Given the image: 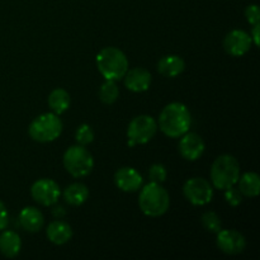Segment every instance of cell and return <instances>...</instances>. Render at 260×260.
Masks as SVG:
<instances>
[{
	"mask_svg": "<svg viewBox=\"0 0 260 260\" xmlns=\"http://www.w3.org/2000/svg\"><path fill=\"white\" fill-rule=\"evenodd\" d=\"M185 198L194 206H205L212 201L213 189L210 182L203 178H192L183 187Z\"/></svg>",
	"mask_w": 260,
	"mask_h": 260,
	"instance_id": "8",
	"label": "cell"
},
{
	"mask_svg": "<svg viewBox=\"0 0 260 260\" xmlns=\"http://www.w3.org/2000/svg\"><path fill=\"white\" fill-rule=\"evenodd\" d=\"M251 37L249 33L241 29H234L228 33L223 40V47L225 51L231 56H244L249 52L251 47Z\"/></svg>",
	"mask_w": 260,
	"mask_h": 260,
	"instance_id": "10",
	"label": "cell"
},
{
	"mask_svg": "<svg viewBox=\"0 0 260 260\" xmlns=\"http://www.w3.org/2000/svg\"><path fill=\"white\" fill-rule=\"evenodd\" d=\"M157 131V122L147 114L137 116L129 122L127 128V136H128V146L132 147L135 145H142L149 142L155 136Z\"/></svg>",
	"mask_w": 260,
	"mask_h": 260,
	"instance_id": "7",
	"label": "cell"
},
{
	"mask_svg": "<svg viewBox=\"0 0 260 260\" xmlns=\"http://www.w3.org/2000/svg\"><path fill=\"white\" fill-rule=\"evenodd\" d=\"M114 183L123 192H136L142 185V177L134 168H121L114 174Z\"/></svg>",
	"mask_w": 260,
	"mask_h": 260,
	"instance_id": "14",
	"label": "cell"
},
{
	"mask_svg": "<svg viewBox=\"0 0 260 260\" xmlns=\"http://www.w3.org/2000/svg\"><path fill=\"white\" fill-rule=\"evenodd\" d=\"M139 205L142 212L149 217H159L168 211L170 205L169 193L159 183H149L141 189Z\"/></svg>",
	"mask_w": 260,
	"mask_h": 260,
	"instance_id": "2",
	"label": "cell"
},
{
	"mask_svg": "<svg viewBox=\"0 0 260 260\" xmlns=\"http://www.w3.org/2000/svg\"><path fill=\"white\" fill-rule=\"evenodd\" d=\"M239 190L243 196L254 198L260 192V178L256 173L249 172L239 178Z\"/></svg>",
	"mask_w": 260,
	"mask_h": 260,
	"instance_id": "21",
	"label": "cell"
},
{
	"mask_svg": "<svg viewBox=\"0 0 260 260\" xmlns=\"http://www.w3.org/2000/svg\"><path fill=\"white\" fill-rule=\"evenodd\" d=\"M63 167L75 178H83L90 174L94 168V160L90 152L81 145L69 147L63 154Z\"/></svg>",
	"mask_w": 260,
	"mask_h": 260,
	"instance_id": "6",
	"label": "cell"
},
{
	"mask_svg": "<svg viewBox=\"0 0 260 260\" xmlns=\"http://www.w3.org/2000/svg\"><path fill=\"white\" fill-rule=\"evenodd\" d=\"M75 140L78 142V145H81V146L91 144L94 140V132L91 129V127L86 123L79 126V128L76 129Z\"/></svg>",
	"mask_w": 260,
	"mask_h": 260,
	"instance_id": "24",
	"label": "cell"
},
{
	"mask_svg": "<svg viewBox=\"0 0 260 260\" xmlns=\"http://www.w3.org/2000/svg\"><path fill=\"white\" fill-rule=\"evenodd\" d=\"M124 86L135 93L146 91L151 85V74L144 68H135L124 74Z\"/></svg>",
	"mask_w": 260,
	"mask_h": 260,
	"instance_id": "13",
	"label": "cell"
},
{
	"mask_svg": "<svg viewBox=\"0 0 260 260\" xmlns=\"http://www.w3.org/2000/svg\"><path fill=\"white\" fill-rule=\"evenodd\" d=\"M28 132L32 140L37 142L55 141L62 132V122L53 112L43 113L30 122Z\"/></svg>",
	"mask_w": 260,
	"mask_h": 260,
	"instance_id": "5",
	"label": "cell"
},
{
	"mask_svg": "<svg viewBox=\"0 0 260 260\" xmlns=\"http://www.w3.org/2000/svg\"><path fill=\"white\" fill-rule=\"evenodd\" d=\"M48 107L57 116L65 113L70 107V94L65 89H55L48 95Z\"/></svg>",
	"mask_w": 260,
	"mask_h": 260,
	"instance_id": "19",
	"label": "cell"
},
{
	"mask_svg": "<svg viewBox=\"0 0 260 260\" xmlns=\"http://www.w3.org/2000/svg\"><path fill=\"white\" fill-rule=\"evenodd\" d=\"M52 213H53V216H55V217L60 218V217H63L66 212H65V210H63V207H61V206H57V207L53 208Z\"/></svg>",
	"mask_w": 260,
	"mask_h": 260,
	"instance_id": "30",
	"label": "cell"
},
{
	"mask_svg": "<svg viewBox=\"0 0 260 260\" xmlns=\"http://www.w3.org/2000/svg\"><path fill=\"white\" fill-rule=\"evenodd\" d=\"M225 190H226L225 192L226 202H228L230 206L236 207V206H239L241 202H243V194H241L239 189H236V188L234 187H230Z\"/></svg>",
	"mask_w": 260,
	"mask_h": 260,
	"instance_id": "26",
	"label": "cell"
},
{
	"mask_svg": "<svg viewBox=\"0 0 260 260\" xmlns=\"http://www.w3.org/2000/svg\"><path fill=\"white\" fill-rule=\"evenodd\" d=\"M47 234L48 240L56 245H63V244L69 243L73 238V229L69 223L63 222V221L56 220L52 221L50 225L47 226Z\"/></svg>",
	"mask_w": 260,
	"mask_h": 260,
	"instance_id": "16",
	"label": "cell"
},
{
	"mask_svg": "<svg viewBox=\"0 0 260 260\" xmlns=\"http://www.w3.org/2000/svg\"><path fill=\"white\" fill-rule=\"evenodd\" d=\"M185 62L182 57L177 55L164 56L157 62V71L165 78H175L184 71Z\"/></svg>",
	"mask_w": 260,
	"mask_h": 260,
	"instance_id": "17",
	"label": "cell"
},
{
	"mask_svg": "<svg viewBox=\"0 0 260 260\" xmlns=\"http://www.w3.org/2000/svg\"><path fill=\"white\" fill-rule=\"evenodd\" d=\"M192 124L189 109L187 106L179 102H174L165 107L161 111L159 117V127L164 135L168 137L183 136L189 131V127Z\"/></svg>",
	"mask_w": 260,
	"mask_h": 260,
	"instance_id": "1",
	"label": "cell"
},
{
	"mask_svg": "<svg viewBox=\"0 0 260 260\" xmlns=\"http://www.w3.org/2000/svg\"><path fill=\"white\" fill-rule=\"evenodd\" d=\"M119 89L114 80H106V83L101 86L99 98L104 104H113L118 99Z\"/></svg>",
	"mask_w": 260,
	"mask_h": 260,
	"instance_id": "22",
	"label": "cell"
},
{
	"mask_svg": "<svg viewBox=\"0 0 260 260\" xmlns=\"http://www.w3.org/2000/svg\"><path fill=\"white\" fill-rule=\"evenodd\" d=\"M20 226L29 233H38L45 225V217L42 212L36 207H24L19 213Z\"/></svg>",
	"mask_w": 260,
	"mask_h": 260,
	"instance_id": "15",
	"label": "cell"
},
{
	"mask_svg": "<svg viewBox=\"0 0 260 260\" xmlns=\"http://www.w3.org/2000/svg\"><path fill=\"white\" fill-rule=\"evenodd\" d=\"M259 29H260V24H254V29L251 32V41L255 43V46H259Z\"/></svg>",
	"mask_w": 260,
	"mask_h": 260,
	"instance_id": "29",
	"label": "cell"
},
{
	"mask_svg": "<svg viewBox=\"0 0 260 260\" xmlns=\"http://www.w3.org/2000/svg\"><path fill=\"white\" fill-rule=\"evenodd\" d=\"M179 141V149L180 155L184 157L185 160L189 161H194V160L200 159L205 152V141L200 135L194 134V132H187L183 136H180Z\"/></svg>",
	"mask_w": 260,
	"mask_h": 260,
	"instance_id": "12",
	"label": "cell"
},
{
	"mask_svg": "<svg viewBox=\"0 0 260 260\" xmlns=\"http://www.w3.org/2000/svg\"><path fill=\"white\" fill-rule=\"evenodd\" d=\"M8 222H9V215H8L7 207H5L4 203L0 201V231H3L7 228Z\"/></svg>",
	"mask_w": 260,
	"mask_h": 260,
	"instance_id": "28",
	"label": "cell"
},
{
	"mask_svg": "<svg viewBox=\"0 0 260 260\" xmlns=\"http://www.w3.org/2000/svg\"><path fill=\"white\" fill-rule=\"evenodd\" d=\"M89 197L88 187L83 183H73L63 190V198L71 206H81Z\"/></svg>",
	"mask_w": 260,
	"mask_h": 260,
	"instance_id": "20",
	"label": "cell"
},
{
	"mask_svg": "<svg viewBox=\"0 0 260 260\" xmlns=\"http://www.w3.org/2000/svg\"><path fill=\"white\" fill-rule=\"evenodd\" d=\"M167 169H165V167L162 164H154L151 165V168L149 169V178L150 180L154 183L161 184V183H164L165 179H167Z\"/></svg>",
	"mask_w": 260,
	"mask_h": 260,
	"instance_id": "25",
	"label": "cell"
},
{
	"mask_svg": "<svg viewBox=\"0 0 260 260\" xmlns=\"http://www.w3.org/2000/svg\"><path fill=\"white\" fill-rule=\"evenodd\" d=\"M245 17L246 20H248L250 24H258L260 22V12H259V7L258 5L253 4L249 5L248 8L245 9Z\"/></svg>",
	"mask_w": 260,
	"mask_h": 260,
	"instance_id": "27",
	"label": "cell"
},
{
	"mask_svg": "<svg viewBox=\"0 0 260 260\" xmlns=\"http://www.w3.org/2000/svg\"><path fill=\"white\" fill-rule=\"evenodd\" d=\"M96 66L106 80H121L128 70V60L121 50L106 47L96 55Z\"/></svg>",
	"mask_w": 260,
	"mask_h": 260,
	"instance_id": "3",
	"label": "cell"
},
{
	"mask_svg": "<svg viewBox=\"0 0 260 260\" xmlns=\"http://www.w3.org/2000/svg\"><path fill=\"white\" fill-rule=\"evenodd\" d=\"M22 249L19 235L14 231H3L0 234V253L7 258H14Z\"/></svg>",
	"mask_w": 260,
	"mask_h": 260,
	"instance_id": "18",
	"label": "cell"
},
{
	"mask_svg": "<svg viewBox=\"0 0 260 260\" xmlns=\"http://www.w3.org/2000/svg\"><path fill=\"white\" fill-rule=\"evenodd\" d=\"M201 221H202L203 228H205L208 233L212 234H217L218 231L221 230V226H222L220 216L216 212H212V211H207V212L203 213Z\"/></svg>",
	"mask_w": 260,
	"mask_h": 260,
	"instance_id": "23",
	"label": "cell"
},
{
	"mask_svg": "<svg viewBox=\"0 0 260 260\" xmlns=\"http://www.w3.org/2000/svg\"><path fill=\"white\" fill-rule=\"evenodd\" d=\"M32 198L42 206H52L60 198V187L52 179H40L33 183L30 188Z\"/></svg>",
	"mask_w": 260,
	"mask_h": 260,
	"instance_id": "9",
	"label": "cell"
},
{
	"mask_svg": "<svg viewBox=\"0 0 260 260\" xmlns=\"http://www.w3.org/2000/svg\"><path fill=\"white\" fill-rule=\"evenodd\" d=\"M217 246L225 254L236 255L245 250L246 240L239 231L221 229L217 233Z\"/></svg>",
	"mask_w": 260,
	"mask_h": 260,
	"instance_id": "11",
	"label": "cell"
},
{
	"mask_svg": "<svg viewBox=\"0 0 260 260\" xmlns=\"http://www.w3.org/2000/svg\"><path fill=\"white\" fill-rule=\"evenodd\" d=\"M240 178V164L233 155H221L211 167V180L217 189L234 187Z\"/></svg>",
	"mask_w": 260,
	"mask_h": 260,
	"instance_id": "4",
	"label": "cell"
}]
</instances>
